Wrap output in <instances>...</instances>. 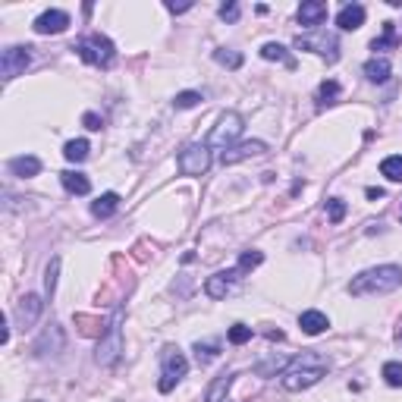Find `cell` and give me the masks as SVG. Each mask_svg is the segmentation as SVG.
Here are the masks:
<instances>
[{"instance_id":"34","label":"cell","mask_w":402,"mask_h":402,"mask_svg":"<svg viewBox=\"0 0 402 402\" xmlns=\"http://www.w3.org/2000/svg\"><path fill=\"white\" fill-rule=\"evenodd\" d=\"M195 358H199V365H208V362H214L217 358V345H211V343H195Z\"/></svg>"},{"instance_id":"5","label":"cell","mask_w":402,"mask_h":402,"mask_svg":"<svg viewBox=\"0 0 402 402\" xmlns=\"http://www.w3.org/2000/svg\"><path fill=\"white\" fill-rule=\"evenodd\" d=\"M123 312L114 314V321L107 324V336H101V343H97V365H104V368H114L119 362V355H123Z\"/></svg>"},{"instance_id":"6","label":"cell","mask_w":402,"mask_h":402,"mask_svg":"<svg viewBox=\"0 0 402 402\" xmlns=\"http://www.w3.org/2000/svg\"><path fill=\"white\" fill-rule=\"evenodd\" d=\"M295 47H299V51H314V54H321V57H327L330 63L340 60V45H336V38H333V35H327V32L299 35V38H295Z\"/></svg>"},{"instance_id":"9","label":"cell","mask_w":402,"mask_h":402,"mask_svg":"<svg viewBox=\"0 0 402 402\" xmlns=\"http://www.w3.org/2000/svg\"><path fill=\"white\" fill-rule=\"evenodd\" d=\"M32 47H6L0 54V76L4 79H16L19 73H25V66L32 63Z\"/></svg>"},{"instance_id":"35","label":"cell","mask_w":402,"mask_h":402,"mask_svg":"<svg viewBox=\"0 0 402 402\" xmlns=\"http://www.w3.org/2000/svg\"><path fill=\"white\" fill-rule=\"evenodd\" d=\"M327 217H330V223H340L343 217H345V201L330 199V201H327Z\"/></svg>"},{"instance_id":"24","label":"cell","mask_w":402,"mask_h":402,"mask_svg":"<svg viewBox=\"0 0 402 402\" xmlns=\"http://www.w3.org/2000/svg\"><path fill=\"white\" fill-rule=\"evenodd\" d=\"M336 97H340V82H336V79L321 82V88H317V104L327 107V104H336Z\"/></svg>"},{"instance_id":"28","label":"cell","mask_w":402,"mask_h":402,"mask_svg":"<svg viewBox=\"0 0 402 402\" xmlns=\"http://www.w3.org/2000/svg\"><path fill=\"white\" fill-rule=\"evenodd\" d=\"M230 386H232V377L223 374V377H217L214 384L208 386V396H204V399H208V402H223V393H227Z\"/></svg>"},{"instance_id":"15","label":"cell","mask_w":402,"mask_h":402,"mask_svg":"<svg viewBox=\"0 0 402 402\" xmlns=\"http://www.w3.org/2000/svg\"><path fill=\"white\" fill-rule=\"evenodd\" d=\"M232 280H239V271L214 273V277H208V283H204V292H208L211 299H227V292L232 289Z\"/></svg>"},{"instance_id":"39","label":"cell","mask_w":402,"mask_h":402,"mask_svg":"<svg viewBox=\"0 0 402 402\" xmlns=\"http://www.w3.org/2000/svg\"><path fill=\"white\" fill-rule=\"evenodd\" d=\"M167 10L170 13H186V10H192V4H167Z\"/></svg>"},{"instance_id":"4","label":"cell","mask_w":402,"mask_h":402,"mask_svg":"<svg viewBox=\"0 0 402 402\" xmlns=\"http://www.w3.org/2000/svg\"><path fill=\"white\" fill-rule=\"evenodd\" d=\"M189 371V362L186 355H182L176 345H167L164 352H160V380H158V390L160 393H170L176 384H179L182 377H186Z\"/></svg>"},{"instance_id":"12","label":"cell","mask_w":402,"mask_h":402,"mask_svg":"<svg viewBox=\"0 0 402 402\" xmlns=\"http://www.w3.org/2000/svg\"><path fill=\"white\" fill-rule=\"evenodd\" d=\"M264 151H267L264 142H239V145H232V148H227V151L220 154V164L223 167H232V164H239V160L261 158Z\"/></svg>"},{"instance_id":"2","label":"cell","mask_w":402,"mask_h":402,"mask_svg":"<svg viewBox=\"0 0 402 402\" xmlns=\"http://www.w3.org/2000/svg\"><path fill=\"white\" fill-rule=\"evenodd\" d=\"M321 377H327V358L317 355V352H305L302 358H295L292 365L283 374V390L289 393H299L314 386Z\"/></svg>"},{"instance_id":"40","label":"cell","mask_w":402,"mask_h":402,"mask_svg":"<svg viewBox=\"0 0 402 402\" xmlns=\"http://www.w3.org/2000/svg\"><path fill=\"white\" fill-rule=\"evenodd\" d=\"M365 195H368L371 201H377V199H384V189H374V186H371V189H368V192H365Z\"/></svg>"},{"instance_id":"32","label":"cell","mask_w":402,"mask_h":402,"mask_svg":"<svg viewBox=\"0 0 402 402\" xmlns=\"http://www.w3.org/2000/svg\"><path fill=\"white\" fill-rule=\"evenodd\" d=\"M227 340L232 345H242V343H249L252 340V327H245V324H232L230 327V333H227Z\"/></svg>"},{"instance_id":"30","label":"cell","mask_w":402,"mask_h":402,"mask_svg":"<svg viewBox=\"0 0 402 402\" xmlns=\"http://www.w3.org/2000/svg\"><path fill=\"white\" fill-rule=\"evenodd\" d=\"M201 104V91H179L173 97V107L176 110H189V107H199Z\"/></svg>"},{"instance_id":"33","label":"cell","mask_w":402,"mask_h":402,"mask_svg":"<svg viewBox=\"0 0 402 402\" xmlns=\"http://www.w3.org/2000/svg\"><path fill=\"white\" fill-rule=\"evenodd\" d=\"M384 380L390 386H402V362H386L384 365Z\"/></svg>"},{"instance_id":"26","label":"cell","mask_w":402,"mask_h":402,"mask_svg":"<svg viewBox=\"0 0 402 402\" xmlns=\"http://www.w3.org/2000/svg\"><path fill=\"white\" fill-rule=\"evenodd\" d=\"M380 173H384L390 182H402V154H393V158H386L384 164H380Z\"/></svg>"},{"instance_id":"22","label":"cell","mask_w":402,"mask_h":402,"mask_svg":"<svg viewBox=\"0 0 402 402\" xmlns=\"http://www.w3.org/2000/svg\"><path fill=\"white\" fill-rule=\"evenodd\" d=\"M117 208H119V195L117 192H104L101 199H97L95 204H91V214L95 217H110V214H117Z\"/></svg>"},{"instance_id":"29","label":"cell","mask_w":402,"mask_h":402,"mask_svg":"<svg viewBox=\"0 0 402 402\" xmlns=\"http://www.w3.org/2000/svg\"><path fill=\"white\" fill-rule=\"evenodd\" d=\"M57 273H60V258H54L51 264H47V273H45V295L47 299H54V292H57Z\"/></svg>"},{"instance_id":"25","label":"cell","mask_w":402,"mask_h":402,"mask_svg":"<svg viewBox=\"0 0 402 402\" xmlns=\"http://www.w3.org/2000/svg\"><path fill=\"white\" fill-rule=\"evenodd\" d=\"M399 45V35L393 23H384V38H374L371 41V51H384V47H396Z\"/></svg>"},{"instance_id":"3","label":"cell","mask_w":402,"mask_h":402,"mask_svg":"<svg viewBox=\"0 0 402 402\" xmlns=\"http://www.w3.org/2000/svg\"><path fill=\"white\" fill-rule=\"evenodd\" d=\"M73 51L79 54V57L85 60L88 66H97V69H110V66H114V60H117L114 41H110L107 35H101V32H95V35H88V38H82L79 45L73 47Z\"/></svg>"},{"instance_id":"18","label":"cell","mask_w":402,"mask_h":402,"mask_svg":"<svg viewBox=\"0 0 402 402\" xmlns=\"http://www.w3.org/2000/svg\"><path fill=\"white\" fill-rule=\"evenodd\" d=\"M60 182H63V189H66L69 195H88L91 192V179L85 173H79V170L60 173Z\"/></svg>"},{"instance_id":"11","label":"cell","mask_w":402,"mask_h":402,"mask_svg":"<svg viewBox=\"0 0 402 402\" xmlns=\"http://www.w3.org/2000/svg\"><path fill=\"white\" fill-rule=\"evenodd\" d=\"M66 25H69L66 10H45L38 19H35L32 29L38 35H60V32H66Z\"/></svg>"},{"instance_id":"31","label":"cell","mask_w":402,"mask_h":402,"mask_svg":"<svg viewBox=\"0 0 402 402\" xmlns=\"http://www.w3.org/2000/svg\"><path fill=\"white\" fill-rule=\"evenodd\" d=\"M214 60L220 63V66H230V69H239V66H242V54L227 51V47H217V51H214Z\"/></svg>"},{"instance_id":"38","label":"cell","mask_w":402,"mask_h":402,"mask_svg":"<svg viewBox=\"0 0 402 402\" xmlns=\"http://www.w3.org/2000/svg\"><path fill=\"white\" fill-rule=\"evenodd\" d=\"M82 123H85V129L97 132V129H101V126H104V119L97 117V114H85V117H82Z\"/></svg>"},{"instance_id":"27","label":"cell","mask_w":402,"mask_h":402,"mask_svg":"<svg viewBox=\"0 0 402 402\" xmlns=\"http://www.w3.org/2000/svg\"><path fill=\"white\" fill-rule=\"evenodd\" d=\"M261 261H264V255H261V252H242V255H239V264H236V271H239V277H242V273H252L255 271V267L261 264Z\"/></svg>"},{"instance_id":"7","label":"cell","mask_w":402,"mask_h":402,"mask_svg":"<svg viewBox=\"0 0 402 402\" xmlns=\"http://www.w3.org/2000/svg\"><path fill=\"white\" fill-rule=\"evenodd\" d=\"M242 126H245V119L230 110V114H223L220 123L214 126V132H211V142H208V145H217V148H223V151H227V148H232V142L242 136Z\"/></svg>"},{"instance_id":"14","label":"cell","mask_w":402,"mask_h":402,"mask_svg":"<svg viewBox=\"0 0 402 402\" xmlns=\"http://www.w3.org/2000/svg\"><path fill=\"white\" fill-rule=\"evenodd\" d=\"M365 6L362 4H345L340 13H336V25H340L343 32H355V29H362L365 25Z\"/></svg>"},{"instance_id":"16","label":"cell","mask_w":402,"mask_h":402,"mask_svg":"<svg viewBox=\"0 0 402 402\" xmlns=\"http://www.w3.org/2000/svg\"><path fill=\"white\" fill-rule=\"evenodd\" d=\"M324 19H327V4H321V0H305L299 6V23L305 29H317Z\"/></svg>"},{"instance_id":"10","label":"cell","mask_w":402,"mask_h":402,"mask_svg":"<svg viewBox=\"0 0 402 402\" xmlns=\"http://www.w3.org/2000/svg\"><path fill=\"white\" fill-rule=\"evenodd\" d=\"M66 349V333H63L60 324H51L45 333L35 340V355L38 358H47V355H60Z\"/></svg>"},{"instance_id":"36","label":"cell","mask_w":402,"mask_h":402,"mask_svg":"<svg viewBox=\"0 0 402 402\" xmlns=\"http://www.w3.org/2000/svg\"><path fill=\"white\" fill-rule=\"evenodd\" d=\"M76 324H85V327H82V333H85V336H91V333H101V321H91V317H76Z\"/></svg>"},{"instance_id":"23","label":"cell","mask_w":402,"mask_h":402,"mask_svg":"<svg viewBox=\"0 0 402 402\" xmlns=\"http://www.w3.org/2000/svg\"><path fill=\"white\" fill-rule=\"evenodd\" d=\"M91 145L85 142V138H73V142H66V148H63V158L69 160V164H82V160L88 158Z\"/></svg>"},{"instance_id":"20","label":"cell","mask_w":402,"mask_h":402,"mask_svg":"<svg viewBox=\"0 0 402 402\" xmlns=\"http://www.w3.org/2000/svg\"><path fill=\"white\" fill-rule=\"evenodd\" d=\"M390 60H386V57H371L368 63H365V79H368V82H377V85H380V82H386V79H390Z\"/></svg>"},{"instance_id":"1","label":"cell","mask_w":402,"mask_h":402,"mask_svg":"<svg viewBox=\"0 0 402 402\" xmlns=\"http://www.w3.org/2000/svg\"><path fill=\"white\" fill-rule=\"evenodd\" d=\"M402 286V267L399 264H380V267H368L358 277H352L349 292L365 299V295H386L393 289Z\"/></svg>"},{"instance_id":"17","label":"cell","mask_w":402,"mask_h":402,"mask_svg":"<svg viewBox=\"0 0 402 402\" xmlns=\"http://www.w3.org/2000/svg\"><path fill=\"white\" fill-rule=\"evenodd\" d=\"M6 167H10V173L19 176V179H32V176L41 173V160L35 158V154H19V158H13Z\"/></svg>"},{"instance_id":"19","label":"cell","mask_w":402,"mask_h":402,"mask_svg":"<svg viewBox=\"0 0 402 402\" xmlns=\"http://www.w3.org/2000/svg\"><path fill=\"white\" fill-rule=\"evenodd\" d=\"M299 327H302V333L317 336V333H324V330L330 327V321H327V314H321V312H302Z\"/></svg>"},{"instance_id":"37","label":"cell","mask_w":402,"mask_h":402,"mask_svg":"<svg viewBox=\"0 0 402 402\" xmlns=\"http://www.w3.org/2000/svg\"><path fill=\"white\" fill-rule=\"evenodd\" d=\"M220 19L223 23H236L239 19V4H223L220 6Z\"/></svg>"},{"instance_id":"13","label":"cell","mask_w":402,"mask_h":402,"mask_svg":"<svg viewBox=\"0 0 402 402\" xmlns=\"http://www.w3.org/2000/svg\"><path fill=\"white\" fill-rule=\"evenodd\" d=\"M41 308H45V302H41V295H23L19 299V305H16V321H19V327H32L35 321L41 317Z\"/></svg>"},{"instance_id":"21","label":"cell","mask_w":402,"mask_h":402,"mask_svg":"<svg viewBox=\"0 0 402 402\" xmlns=\"http://www.w3.org/2000/svg\"><path fill=\"white\" fill-rule=\"evenodd\" d=\"M261 57H264V60H277V63H283L286 69H295V57L286 51L283 45H277V41H267V45L261 47Z\"/></svg>"},{"instance_id":"8","label":"cell","mask_w":402,"mask_h":402,"mask_svg":"<svg viewBox=\"0 0 402 402\" xmlns=\"http://www.w3.org/2000/svg\"><path fill=\"white\" fill-rule=\"evenodd\" d=\"M211 167V145H189L179 151V170L186 176H201Z\"/></svg>"}]
</instances>
